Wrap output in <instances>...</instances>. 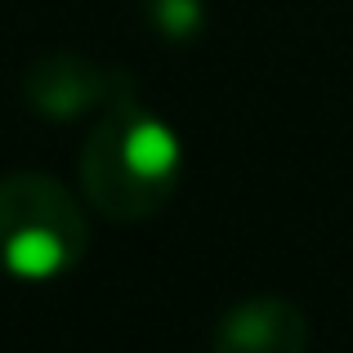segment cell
<instances>
[{
	"instance_id": "277c9868",
	"label": "cell",
	"mask_w": 353,
	"mask_h": 353,
	"mask_svg": "<svg viewBox=\"0 0 353 353\" xmlns=\"http://www.w3.org/2000/svg\"><path fill=\"white\" fill-rule=\"evenodd\" d=\"M309 318L291 300H241L210 331V353H304Z\"/></svg>"
},
{
	"instance_id": "6da1fadb",
	"label": "cell",
	"mask_w": 353,
	"mask_h": 353,
	"mask_svg": "<svg viewBox=\"0 0 353 353\" xmlns=\"http://www.w3.org/2000/svg\"><path fill=\"white\" fill-rule=\"evenodd\" d=\"M183 179V143L161 112L121 90L81 143V188L99 215L139 224L174 197Z\"/></svg>"
},
{
	"instance_id": "3957f363",
	"label": "cell",
	"mask_w": 353,
	"mask_h": 353,
	"mask_svg": "<svg viewBox=\"0 0 353 353\" xmlns=\"http://www.w3.org/2000/svg\"><path fill=\"white\" fill-rule=\"evenodd\" d=\"M121 90H130L125 72H103L77 54H45L23 72V99L36 117L72 121L94 108H108Z\"/></svg>"
},
{
	"instance_id": "7a4b0ae2",
	"label": "cell",
	"mask_w": 353,
	"mask_h": 353,
	"mask_svg": "<svg viewBox=\"0 0 353 353\" xmlns=\"http://www.w3.org/2000/svg\"><path fill=\"white\" fill-rule=\"evenodd\" d=\"M90 224L59 179L14 170L0 179V273L14 282H59L81 264Z\"/></svg>"
},
{
	"instance_id": "5b68a950",
	"label": "cell",
	"mask_w": 353,
	"mask_h": 353,
	"mask_svg": "<svg viewBox=\"0 0 353 353\" xmlns=\"http://www.w3.org/2000/svg\"><path fill=\"white\" fill-rule=\"evenodd\" d=\"M143 14L165 41H192L206 27V0H143Z\"/></svg>"
}]
</instances>
